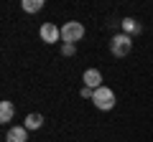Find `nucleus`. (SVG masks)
<instances>
[{
	"label": "nucleus",
	"instance_id": "9b49d317",
	"mask_svg": "<svg viewBox=\"0 0 153 142\" xmlns=\"http://www.w3.org/2000/svg\"><path fill=\"white\" fill-rule=\"evenodd\" d=\"M61 53H64V56H74V46H71V43H64V46H61Z\"/></svg>",
	"mask_w": 153,
	"mask_h": 142
},
{
	"label": "nucleus",
	"instance_id": "f257e3e1",
	"mask_svg": "<svg viewBox=\"0 0 153 142\" xmlns=\"http://www.w3.org/2000/svg\"><path fill=\"white\" fill-rule=\"evenodd\" d=\"M82 36H84V26H82V23L69 20V23L61 26V41H64V43H71V46H74L76 41H82Z\"/></svg>",
	"mask_w": 153,
	"mask_h": 142
},
{
	"label": "nucleus",
	"instance_id": "0eeeda50",
	"mask_svg": "<svg viewBox=\"0 0 153 142\" xmlns=\"http://www.w3.org/2000/svg\"><path fill=\"white\" fill-rule=\"evenodd\" d=\"M13 114H16V107H13V102H0V122H10Z\"/></svg>",
	"mask_w": 153,
	"mask_h": 142
},
{
	"label": "nucleus",
	"instance_id": "7ed1b4c3",
	"mask_svg": "<svg viewBox=\"0 0 153 142\" xmlns=\"http://www.w3.org/2000/svg\"><path fill=\"white\" fill-rule=\"evenodd\" d=\"M110 51H112V56H117V59L128 56V53L133 51V41H130V36H125V33H117V36L110 41Z\"/></svg>",
	"mask_w": 153,
	"mask_h": 142
},
{
	"label": "nucleus",
	"instance_id": "20e7f679",
	"mask_svg": "<svg viewBox=\"0 0 153 142\" xmlns=\"http://www.w3.org/2000/svg\"><path fill=\"white\" fill-rule=\"evenodd\" d=\"M38 36H41L44 43H56L61 38V28H56V23H44L41 31H38Z\"/></svg>",
	"mask_w": 153,
	"mask_h": 142
},
{
	"label": "nucleus",
	"instance_id": "9d476101",
	"mask_svg": "<svg viewBox=\"0 0 153 142\" xmlns=\"http://www.w3.org/2000/svg\"><path fill=\"white\" fill-rule=\"evenodd\" d=\"M23 10H26V13L44 10V0H23Z\"/></svg>",
	"mask_w": 153,
	"mask_h": 142
},
{
	"label": "nucleus",
	"instance_id": "39448f33",
	"mask_svg": "<svg viewBox=\"0 0 153 142\" xmlns=\"http://www.w3.org/2000/svg\"><path fill=\"white\" fill-rule=\"evenodd\" d=\"M82 81H84V86H89V89H100L102 86V74H100L97 69H87L84 76H82Z\"/></svg>",
	"mask_w": 153,
	"mask_h": 142
},
{
	"label": "nucleus",
	"instance_id": "1a4fd4ad",
	"mask_svg": "<svg viewBox=\"0 0 153 142\" xmlns=\"http://www.w3.org/2000/svg\"><path fill=\"white\" fill-rule=\"evenodd\" d=\"M41 124H44V117H41V114H28L23 127H26V130H38Z\"/></svg>",
	"mask_w": 153,
	"mask_h": 142
},
{
	"label": "nucleus",
	"instance_id": "423d86ee",
	"mask_svg": "<svg viewBox=\"0 0 153 142\" xmlns=\"http://www.w3.org/2000/svg\"><path fill=\"white\" fill-rule=\"evenodd\" d=\"M28 140V130L26 127H10L5 135V142H26Z\"/></svg>",
	"mask_w": 153,
	"mask_h": 142
},
{
	"label": "nucleus",
	"instance_id": "6e6552de",
	"mask_svg": "<svg viewBox=\"0 0 153 142\" xmlns=\"http://www.w3.org/2000/svg\"><path fill=\"white\" fill-rule=\"evenodd\" d=\"M123 31H125V36H133V33H140L143 28H140V23H135L133 18H125V20H123Z\"/></svg>",
	"mask_w": 153,
	"mask_h": 142
},
{
	"label": "nucleus",
	"instance_id": "f03ea898",
	"mask_svg": "<svg viewBox=\"0 0 153 142\" xmlns=\"http://www.w3.org/2000/svg\"><path fill=\"white\" fill-rule=\"evenodd\" d=\"M92 102H94L97 109L107 112V109H112V107H115V91H112V89H107V86H100V89H94Z\"/></svg>",
	"mask_w": 153,
	"mask_h": 142
}]
</instances>
